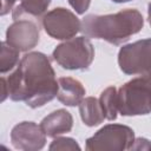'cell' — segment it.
Instances as JSON below:
<instances>
[{
    "label": "cell",
    "mask_w": 151,
    "mask_h": 151,
    "mask_svg": "<svg viewBox=\"0 0 151 151\" xmlns=\"http://www.w3.org/2000/svg\"><path fill=\"white\" fill-rule=\"evenodd\" d=\"M11 142L17 150L37 151L45 146L46 134L34 122H22L12 129Z\"/></svg>",
    "instance_id": "9"
},
{
    "label": "cell",
    "mask_w": 151,
    "mask_h": 151,
    "mask_svg": "<svg viewBox=\"0 0 151 151\" xmlns=\"http://www.w3.org/2000/svg\"><path fill=\"white\" fill-rule=\"evenodd\" d=\"M8 97L38 109L51 101L58 93V80L48 58L40 52L25 54L15 71L6 79Z\"/></svg>",
    "instance_id": "1"
},
{
    "label": "cell",
    "mask_w": 151,
    "mask_h": 151,
    "mask_svg": "<svg viewBox=\"0 0 151 151\" xmlns=\"http://www.w3.org/2000/svg\"><path fill=\"white\" fill-rule=\"evenodd\" d=\"M118 65L126 74H151V38L123 46L118 53Z\"/></svg>",
    "instance_id": "6"
},
{
    "label": "cell",
    "mask_w": 151,
    "mask_h": 151,
    "mask_svg": "<svg viewBox=\"0 0 151 151\" xmlns=\"http://www.w3.org/2000/svg\"><path fill=\"white\" fill-rule=\"evenodd\" d=\"M50 150H80L77 140L67 137H57L50 145Z\"/></svg>",
    "instance_id": "16"
},
{
    "label": "cell",
    "mask_w": 151,
    "mask_h": 151,
    "mask_svg": "<svg viewBox=\"0 0 151 151\" xmlns=\"http://www.w3.org/2000/svg\"><path fill=\"white\" fill-rule=\"evenodd\" d=\"M6 97H8V86H7V81L6 78H1V100L4 101L6 99Z\"/></svg>",
    "instance_id": "18"
},
{
    "label": "cell",
    "mask_w": 151,
    "mask_h": 151,
    "mask_svg": "<svg viewBox=\"0 0 151 151\" xmlns=\"http://www.w3.org/2000/svg\"><path fill=\"white\" fill-rule=\"evenodd\" d=\"M40 126L47 137L54 138L63 133H67L72 130L73 118L68 111L59 109L46 116L41 120Z\"/></svg>",
    "instance_id": "10"
},
{
    "label": "cell",
    "mask_w": 151,
    "mask_h": 151,
    "mask_svg": "<svg viewBox=\"0 0 151 151\" xmlns=\"http://www.w3.org/2000/svg\"><path fill=\"white\" fill-rule=\"evenodd\" d=\"M118 111L122 116L151 113V74L134 78L118 90Z\"/></svg>",
    "instance_id": "3"
},
{
    "label": "cell",
    "mask_w": 151,
    "mask_h": 151,
    "mask_svg": "<svg viewBox=\"0 0 151 151\" xmlns=\"http://www.w3.org/2000/svg\"><path fill=\"white\" fill-rule=\"evenodd\" d=\"M68 2L78 14H84L88 9L91 0H68Z\"/></svg>",
    "instance_id": "17"
},
{
    "label": "cell",
    "mask_w": 151,
    "mask_h": 151,
    "mask_svg": "<svg viewBox=\"0 0 151 151\" xmlns=\"http://www.w3.org/2000/svg\"><path fill=\"white\" fill-rule=\"evenodd\" d=\"M133 130L126 125L109 124L86 140L88 151H122L131 150L134 143Z\"/></svg>",
    "instance_id": "5"
},
{
    "label": "cell",
    "mask_w": 151,
    "mask_h": 151,
    "mask_svg": "<svg viewBox=\"0 0 151 151\" xmlns=\"http://www.w3.org/2000/svg\"><path fill=\"white\" fill-rule=\"evenodd\" d=\"M143 25L144 19L140 12L134 8H126L114 14H88L81 20L80 31L87 38L119 45L140 32Z\"/></svg>",
    "instance_id": "2"
},
{
    "label": "cell",
    "mask_w": 151,
    "mask_h": 151,
    "mask_svg": "<svg viewBox=\"0 0 151 151\" xmlns=\"http://www.w3.org/2000/svg\"><path fill=\"white\" fill-rule=\"evenodd\" d=\"M147 19H149V22H150V25H151V2H150L149 6H147Z\"/></svg>",
    "instance_id": "19"
},
{
    "label": "cell",
    "mask_w": 151,
    "mask_h": 151,
    "mask_svg": "<svg viewBox=\"0 0 151 151\" xmlns=\"http://www.w3.org/2000/svg\"><path fill=\"white\" fill-rule=\"evenodd\" d=\"M42 26L45 32L58 40H67L73 38L81 28V21L71 11L58 7L47 12L42 17Z\"/></svg>",
    "instance_id": "7"
},
{
    "label": "cell",
    "mask_w": 151,
    "mask_h": 151,
    "mask_svg": "<svg viewBox=\"0 0 151 151\" xmlns=\"http://www.w3.org/2000/svg\"><path fill=\"white\" fill-rule=\"evenodd\" d=\"M19 64V51L11 46L7 41L1 42V54H0V71L6 73L14 68Z\"/></svg>",
    "instance_id": "15"
},
{
    "label": "cell",
    "mask_w": 151,
    "mask_h": 151,
    "mask_svg": "<svg viewBox=\"0 0 151 151\" xmlns=\"http://www.w3.org/2000/svg\"><path fill=\"white\" fill-rule=\"evenodd\" d=\"M85 97L83 84L71 77H61L58 79L57 98L66 106H76L81 103Z\"/></svg>",
    "instance_id": "11"
},
{
    "label": "cell",
    "mask_w": 151,
    "mask_h": 151,
    "mask_svg": "<svg viewBox=\"0 0 151 151\" xmlns=\"http://www.w3.org/2000/svg\"><path fill=\"white\" fill-rule=\"evenodd\" d=\"M100 105L103 107L105 118L107 120H114L117 118L118 111V90L114 86L105 88L99 98Z\"/></svg>",
    "instance_id": "14"
},
{
    "label": "cell",
    "mask_w": 151,
    "mask_h": 151,
    "mask_svg": "<svg viewBox=\"0 0 151 151\" xmlns=\"http://www.w3.org/2000/svg\"><path fill=\"white\" fill-rule=\"evenodd\" d=\"M113 2H117V4H122V2H127V1H131V0H112Z\"/></svg>",
    "instance_id": "20"
},
{
    "label": "cell",
    "mask_w": 151,
    "mask_h": 151,
    "mask_svg": "<svg viewBox=\"0 0 151 151\" xmlns=\"http://www.w3.org/2000/svg\"><path fill=\"white\" fill-rule=\"evenodd\" d=\"M52 57L65 70H85L93 61L94 48L87 38L77 37L58 45Z\"/></svg>",
    "instance_id": "4"
},
{
    "label": "cell",
    "mask_w": 151,
    "mask_h": 151,
    "mask_svg": "<svg viewBox=\"0 0 151 151\" xmlns=\"http://www.w3.org/2000/svg\"><path fill=\"white\" fill-rule=\"evenodd\" d=\"M6 41L19 52H26L39 42V24L31 19L14 20L7 28Z\"/></svg>",
    "instance_id": "8"
},
{
    "label": "cell",
    "mask_w": 151,
    "mask_h": 151,
    "mask_svg": "<svg viewBox=\"0 0 151 151\" xmlns=\"http://www.w3.org/2000/svg\"><path fill=\"white\" fill-rule=\"evenodd\" d=\"M50 4L51 0H20V5L13 11V19H31L38 22V19L45 14Z\"/></svg>",
    "instance_id": "12"
},
{
    "label": "cell",
    "mask_w": 151,
    "mask_h": 151,
    "mask_svg": "<svg viewBox=\"0 0 151 151\" xmlns=\"http://www.w3.org/2000/svg\"><path fill=\"white\" fill-rule=\"evenodd\" d=\"M79 112L83 123L87 126H97L106 119L99 99L94 97L84 98L79 104Z\"/></svg>",
    "instance_id": "13"
}]
</instances>
